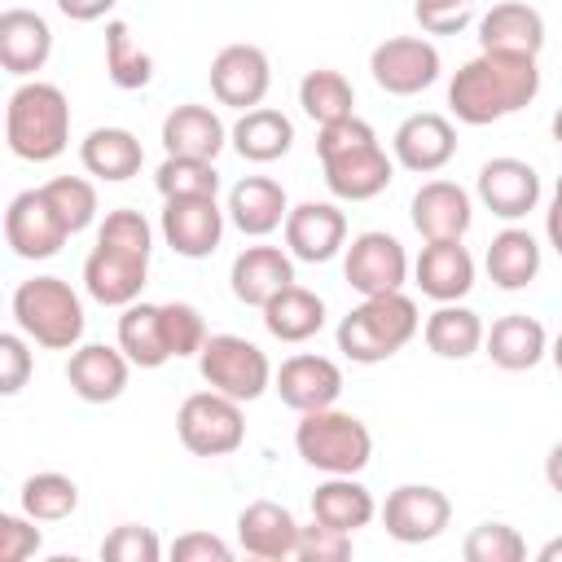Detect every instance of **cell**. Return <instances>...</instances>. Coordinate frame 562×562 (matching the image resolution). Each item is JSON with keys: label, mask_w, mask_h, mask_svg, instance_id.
<instances>
[{"label": "cell", "mask_w": 562, "mask_h": 562, "mask_svg": "<svg viewBox=\"0 0 562 562\" xmlns=\"http://www.w3.org/2000/svg\"><path fill=\"white\" fill-rule=\"evenodd\" d=\"M540 92V66L527 53H487L470 57L448 83V110L465 127H487L505 114H518Z\"/></svg>", "instance_id": "obj_1"}, {"label": "cell", "mask_w": 562, "mask_h": 562, "mask_svg": "<svg viewBox=\"0 0 562 562\" xmlns=\"http://www.w3.org/2000/svg\"><path fill=\"white\" fill-rule=\"evenodd\" d=\"M316 154H321V171H325L329 193L342 202H369L395 176V158H386L378 132L360 114L325 123L316 136Z\"/></svg>", "instance_id": "obj_2"}, {"label": "cell", "mask_w": 562, "mask_h": 562, "mask_svg": "<svg viewBox=\"0 0 562 562\" xmlns=\"http://www.w3.org/2000/svg\"><path fill=\"white\" fill-rule=\"evenodd\" d=\"M4 140L22 162H53L70 145V101L48 79H22L4 105Z\"/></svg>", "instance_id": "obj_3"}, {"label": "cell", "mask_w": 562, "mask_h": 562, "mask_svg": "<svg viewBox=\"0 0 562 562\" xmlns=\"http://www.w3.org/2000/svg\"><path fill=\"white\" fill-rule=\"evenodd\" d=\"M422 329V316H417V303L404 294V290H391V294H369L360 299L334 329L338 338V351L356 364H382L391 360L395 351H404Z\"/></svg>", "instance_id": "obj_4"}, {"label": "cell", "mask_w": 562, "mask_h": 562, "mask_svg": "<svg viewBox=\"0 0 562 562\" xmlns=\"http://www.w3.org/2000/svg\"><path fill=\"white\" fill-rule=\"evenodd\" d=\"M13 321L18 329L48 351H75L83 338V303L61 277H31L13 290Z\"/></svg>", "instance_id": "obj_5"}, {"label": "cell", "mask_w": 562, "mask_h": 562, "mask_svg": "<svg viewBox=\"0 0 562 562\" xmlns=\"http://www.w3.org/2000/svg\"><path fill=\"white\" fill-rule=\"evenodd\" d=\"M294 452L321 474H360L373 461V435L356 413L312 408V413H299Z\"/></svg>", "instance_id": "obj_6"}, {"label": "cell", "mask_w": 562, "mask_h": 562, "mask_svg": "<svg viewBox=\"0 0 562 562\" xmlns=\"http://www.w3.org/2000/svg\"><path fill=\"white\" fill-rule=\"evenodd\" d=\"M176 435L193 457H228L246 443L241 400L224 391H193L176 413Z\"/></svg>", "instance_id": "obj_7"}, {"label": "cell", "mask_w": 562, "mask_h": 562, "mask_svg": "<svg viewBox=\"0 0 562 562\" xmlns=\"http://www.w3.org/2000/svg\"><path fill=\"white\" fill-rule=\"evenodd\" d=\"M198 373L211 391H224L241 404L259 400L268 386H272V364L268 356L241 338V334H211L198 351Z\"/></svg>", "instance_id": "obj_8"}, {"label": "cell", "mask_w": 562, "mask_h": 562, "mask_svg": "<svg viewBox=\"0 0 562 562\" xmlns=\"http://www.w3.org/2000/svg\"><path fill=\"white\" fill-rule=\"evenodd\" d=\"M443 61L426 35H391L369 53V75L391 97H417L439 79Z\"/></svg>", "instance_id": "obj_9"}, {"label": "cell", "mask_w": 562, "mask_h": 562, "mask_svg": "<svg viewBox=\"0 0 562 562\" xmlns=\"http://www.w3.org/2000/svg\"><path fill=\"white\" fill-rule=\"evenodd\" d=\"M342 277H347V285L360 299L404 290V281H408V250H404V241L395 233H382V228L356 233L347 255H342Z\"/></svg>", "instance_id": "obj_10"}, {"label": "cell", "mask_w": 562, "mask_h": 562, "mask_svg": "<svg viewBox=\"0 0 562 562\" xmlns=\"http://www.w3.org/2000/svg\"><path fill=\"white\" fill-rule=\"evenodd\" d=\"M452 522V501L430 487V483H400L395 492H386L382 505V527L391 540L400 544H430L448 531Z\"/></svg>", "instance_id": "obj_11"}, {"label": "cell", "mask_w": 562, "mask_h": 562, "mask_svg": "<svg viewBox=\"0 0 562 562\" xmlns=\"http://www.w3.org/2000/svg\"><path fill=\"white\" fill-rule=\"evenodd\" d=\"M4 241L18 259H53L70 241V233L57 220V211L48 206L44 189H22L4 206Z\"/></svg>", "instance_id": "obj_12"}, {"label": "cell", "mask_w": 562, "mask_h": 562, "mask_svg": "<svg viewBox=\"0 0 562 562\" xmlns=\"http://www.w3.org/2000/svg\"><path fill=\"white\" fill-rule=\"evenodd\" d=\"M272 88V66L259 44H224L211 61V92L220 105L255 110Z\"/></svg>", "instance_id": "obj_13"}, {"label": "cell", "mask_w": 562, "mask_h": 562, "mask_svg": "<svg viewBox=\"0 0 562 562\" xmlns=\"http://www.w3.org/2000/svg\"><path fill=\"white\" fill-rule=\"evenodd\" d=\"M224 220L228 211H220L215 198H162L158 228L180 259H206L224 237Z\"/></svg>", "instance_id": "obj_14"}, {"label": "cell", "mask_w": 562, "mask_h": 562, "mask_svg": "<svg viewBox=\"0 0 562 562\" xmlns=\"http://www.w3.org/2000/svg\"><path fill=\"white\" fill-rule=\"evenodd\" d=\"M479 202L496 215V220H505V224H518L522 215H531L536 206H540V176H536V167L531 162H522V158H487L483 167H479Z\"/></svg>", "instance_id": "obj_15"}, {"label": "cell", "mask_w": 562, "mask_h": 562, "mask_svg": "<svg viewBox=\"0 0 562 562\" xmlns=\"http://www.w3.org/2000/svg\"><path fill=\"white\" fill-rule=\"evenodd\" d=\"M272 391H277L281 404L294 408V413L334 408L338 395H342V369H338L329 356L299 351V356L281 360V369L272 373Z\"/></svg>", "instance_id": "obj_16"}, {"label": "cell", "mask_w": 562, "mask_h": 562, "mask_svg": "<svg viewBox=\"0 0 562 562\" xmlns=\"http://www.w3.org/2000/svg\"><path fill=\"white\" fill-rule=\"evenodd\" d=\"M391 154H395V162L404 171L430 176V171H439V167L452 162V154H457V127H452V119H443L435 110L408 114L395 127V136H391Z\"/></svg>", "instance_id": "obj_17"}, {"label": "cell", "mask_w": 562, "mask_h": 562, "mask_svg": "<svg viewBox=\"0 0 562 562\" xmlns=\"http://www.w3.org/2000/svg\"><path fill=\"white\" fill-rule=\"evenodd\" d=\"M285 250L303 263H329L347 250V215L334 202H299L285 215Z\"/></svg>", "instance_id": "obj_18"}, {"label": "cell", "mask_w": 562, "mask_h": 562, "mask_svg": "<svg viewBox=\"0 0 562 562\" xmlns=\"http://www.w3.org/2000/svg\"><path fill=\"white\" fill-rule=\"evenodd\" d=\"M408 215L426 241H461L474 224V202L457 180H426L413 193Z\"/></svg>", "instance_id": "obj_19"}, {"label": "cell", "mask_w": 562, "mask_h": 562, "mask_svg": "<svg viewBox=\"0 0 562 562\" xmlns=\"http://www.w3.org/2000/svg\"><path fill=\"white\" fill-rule=\"evenodd\" d=\"M149 281V259L145 255H127L114 246H92V255L83 259V290L88 299H97L101 307H127L140 299Z\"/></svg>", "instance_id": "obj_20"}, {"label": "cell", "mask_w": 562, "mask_h": 562, "mask_svg": "<svg viewBox=\"0 0 562 562\" xmlns=\"http://www.w3.org/2000/svg\"><path fill=\"white\" fill-rule=\"evenodd\" d=\"M127 373H132V360L123 356V347H105V342H79L66 360V382L88 404L119 400L127 391Z\"/></svg>", "instance_id": "obj_21"}, {"label": "cell", "mask_w": 562, "mask_h": 562, "mask_svg": "<svg viewBox=\"0 0 562 562\" xmlns=\"http://www.w3.org/2000/svg\"><path fill=\"white\" fill-rule=\"evenodd\" d=\"M413 281L435 303H461L474 290V255L461 241H426L413 263Z\"/></svg>", "instance_id": "obj_22"}, {"label": "cell", "mask_w": 562, "mask_h": 562, "mask_svg": "<svg viewBox=\"0 0 562 562\" xmlns=\"http://www.w3.org/2000/svg\"><path fill=\"white\" fill-rule=\"evenodd\" d=\"M237 544L250 558L263 562H285L299 549V518L281 501H250L237 514Z\"/></svg>", "instance_id": "obj_23"}, {"label": "cell", "mask_w": 562, "mask_h": 562, "mask_svg": "<svg viewBox=\"0 0 562 562\" xmlns=\"http://www.w3.org/2000/svg\"><path fill=\"white\" fill-rule=\"evenodd\" d=\"M290 281H294V255L281 250V246H246L228 268L233 299L246 303V307H263Z\"/></svg>", "instance_id": "obj_24"}, {"label": "cell", "mask_w": 562, "mask_h": 562, "mask_svg": "<svg viewBox=\"0 0 562 562\" xmlns=\"http://www.w3.org/2000/svg\"><path fill=\"white\" fill-rule=\"evenodd\" d=\"M479 48L487 53H527L540 57L544 48V18L527 0H501L479 18Z\"/></svg>", "instance_id": "obj_25"}, {"label": "cell", "mask_w": 562, "mask_h": 562, "mask_svg": "<svg viewBox=\"0 0 562 562\" xmlns=\"http://www.w3.org/2000/svg\"><path fill=\"white\" fill-rule=\"evenodd\" d=\"M53 57V26L35 9L0 13V66L18 79H31Z\"/></svg>", "instance_id": "obj_26"}, {"label": "cell", "mask_w": 562, "mask_h": 562, "mask_svg": "<svg viewBox=\"0 0 562 562\" xmlns=\"http://www.w3.org/2000/svg\"><path fill=\"white\" fill-rule=\"evenodd\" d=\"M228 224L246 237H268L285 224L290 215V198L272 176H246L228 189Z\"/></svg>", "instance_id": "obj_27"}, {"label": "cell", "mask_w": 562, "mask_h": 562, "mask_svg": "<svg viewBox=\"0 0 562 562\" xmlns=\"http://www.w3.org/2000/svg\"><path fill=\"white\" fill-rule=\"evenodd\" d=\"M228 145V127L211 105L184 101L162 119V149L176 158H206L215 162V154Z\"/></svg>", "instance_id": "obj_28"}, {"label": "cell", "mask_w": 562, "mask_h": 562, "mask_svg": "<svg viewBox=\"0 0 562 562\" xmlns=\"http://www.w3.org/2000/svg\"><path fill=\"white\" fill-rule=\"evenodd\" d=\"M483 351L496 369L505 373H522V369H536L544 356H549V334L536 316L527 312H509L501 321H492L487 338H483Z\"/></svg>", "instance_id": "obj_29"}, {"label": "cell", "mask_w": 562, "mask_h": 562, "mask_svg": "<svg viewBox=\"0 0 562 562\" xmlns=\"http://www.w3.org/2000/svg\"><path fill=\"white\" fill-rule=\"evenodd\" d=\"M228 145L246 162H277L294 145V123L272 105H255V110H241V119L228 127Z\"/></svg>", "instance_id": "obj_30"}, {"label": "cell", "mask_w": 562, "mask_h": 562, "mask_svg": "<svg viewBox=\"0 0 562 562\" xmlns=\"http://www.w3.org/2000/svg\"><path fill=\"white\" fill-rule=\"evenodd\" d=\"M79 162L88 176L119 184V180H132L140 171L145 149L136 140V132H127V127H92L79 140Z\"/></svg>", "instance_id": "obj_31"}, {"label": "cell", "mask_w": 562, "mask_h": 562, "mask_svg": "<svg viewBox=\"0 0 562 562\" xmlns=\"http://www.w3.org/2000/svg\"><path fill=\"white\" fill-rule=\"evenodd\" d=\"M259 312H263V329L277 342H307L325 325V299L299 281H290L281 294H272Z\"/></svg>", "instance_id": "obj_32"}, {"label": "cell", "mask_w": 562, "mask_h": 562, "mask_svg": "<svg viewBox=\"0 0 562 562\" xmlns=\"http://www.w3.org/2000/svg\"><path fill=\"white\" fill-rule=\"evenodd\" d=\"M483 263H487V277L496 290H527L540 277V241L527 228L509 224L487 241Z\"/></svg>", "instance_id": "obj_33"}, {"label": "cell", "mask_w": 562, "mask_h": 562, "mask_svg": "<svg viewBox=\"0 0 562 562\" xmlns=\"http://www.w3.org/2000/svg\"><path fill=\"white\" fill-rule=\"evenodd\" d=\"M378 514L373 492L356 474H325V483L312 492V518L338 527V531H360Z\"/></svg>", "instance_id": "obj_34"}, {"label": "cell", "mask_w": 562, "mask_h": 562, "mask_svg": "<svg viewBox=\"0 0 562 562\" xmlns=\"http://www.w3.org/2000/svg\"><path fill=\"white\" fill-rule=\"evenodd\" d=\"M422 338H426V347H430L439 360H470V356L483 347L487 329H483V321H479L474 307L439 303V307L422 321Z\"/></svg>", "instance_id": "obj_35"}, {"label": "cell", "mask_w": 562, "mask_h": 562, "mask_svg": "<svg viewBox=\"0 0 562 562\" xmlns=\"http://www.w3.org/2000/svg\"><path fill=\"white\" fill-rule=\"evenodd\" d=\"M119 347L136 369H162L171 360L167 334H162V303H127L119 316Z\"/></svg>", "instance_id": "obj_36"}, {"label": "cell", "mask_w": 562, "mask_h": 562, "mask_svg": "<svg viewBox=\"0 0 562 562\" xmlns=\"http://www.w3.org/2000/svg\"><path fill=\"white\" fill-rule=\"evenodd\" d=\"M299 105L316 127H325V123H338V119L356 114V88L342 70L321 66V70H307L299 79Z\"/></svg>", "instance_id": "obj_37"}, {"label": "cell", "mask_w": 562, "mask_h": 562, "mask_svg": "<svg viewBox=\"0 0 562 562\" xmlns=\"http://www.w3.org/2000/svg\"><path fill=\"white\" fill-rule=\"evenodd\" d=\"M18 501H22V514H31L35 522H61L79 509V483L61 470H40L22 483Z\"/></svg>", "instance_id": "obj_38"}, {"label": "cell", "mask_w": 562, "mask_h": 562, "mask_svg": "<svg viewBox=\"0 0 562 562\" xmlns=\"http://www.w3.org/2000/svg\"><path fill=\"white\" fill-rule=\"evenodd\" d=\"M105 75L123 92H136L154 79V57L132 40V26L119 18L105 22Z\"/></svg>", "instance_id": "obj_39"}, {"label": "cell", "mask_w": 562, "mask_h": 562, "mask_svg": "<svg viewBox=\"0 0 562 562\" xmlns=\"http://www.w3.org/2000/svg\"><path fill=\"white\" fill-rule=\"evenodd\" d=\"M154 184L162 198H215L220 193V171L206 158H176L167 154L162 167L154 171Z\"/></svg>", "instance_id": "obj_40"}, {"label": "cell", "mask_w": 562, "mask_h": 562, "mask_svg": "<svg viewBox=\"0 0 562 562\" xmlns=\"http://www.w3.org/2000/svg\"><path fill=\"white\" fill-rule=\"evenodd\" d=\"M40 189H44L48 206L57 211V220L66 224L70 237L83 233V228L97 220V189H92V180H83V176H53V180L40 184Z\"/></svg>", "instance_id": "obj_41"}, {"label": "cell", "mask_w": 562, "mask_h": 562, "mask_svg": "<svg viewBox=\"0 0 562 562\" xmlns=\"http://www.w3.org/2000/svg\"><path fill=\"white\" fill-rule=\"evenodd\" d=\"M461 553H465V562H522L527 558V540L509 522H479L465 536Z\"/></svg>", "instance_id": "obj_42"}, {"label": "cell", "mask_w": 562, "mask_h": 562, "mask_svg": "<svg viewBox=\"0 0 562 562\" xmlns=\"http://www.w3.org/2000/svg\"><path fill=\"white\" fill-rule=\"evenodd\" d=\"M97 241L101 246H114V250H127V255H154V228H149V220L140 215V211H132V206H114V211H105V220H101V228H97Z\"/></svg>", "instance_id": "obj_43"}, {"label": "cell", "mask_w": 562, "mask_h": 562, "mask_svg": "<svg viewBox=\"0 0 562 562\" xmlns=\"http://www.w3.org/2000/svg\"><path fill=\"white\" fill-rule=\"evenodd\" d=\"M162 334H167L171 360H180V356H198V351H202V342L211 338V334H206L202 312H198L193 303H180V299L162 303Z\"/></svg>", "instance_id": "obj_44"}, {"label": "cell", "mask_w": 562, "mask_h": 562, "mask_svg": "<svg viewBox=\"0 0 562 562\" xmlns=\"http://www.w3.org/2000/svg\"><path fill=\"white\" fill-rule=\"evenodd\" d=\"M101 558L105 562H158L162 558V540L154 527L140 522H123L101 540Z\"/></svg>", "instance_id": "obj_45"}, {"label": "cell", "mask_w": 562, "mask_h": 562, "mask_svg": "<svg viewBox=\"0 0 562 562\" xmlns=\"http://www.w3.org/2000/svg\"><path fill=\"white\" fill-rule=\"evenodd\" d=\"M351 531H338L321 518H312V527H299V549L294 558L299 562H347L351 558Z\"/></svg>", "instance_id": "obj_46"}, {"label": "cell", "mask_w": 562, "mask_h": 562, "mask_svg": "<svg viewBox=\"0 0 562 562\" xmlns=\"http://www.w3.org/2000/svg\"><path fill=\"white\" fill-rule=\"evenodd\" d=\"M413 18L426 35H461L474 22V0H413Z\"/></svg>", "instance_id": "obj_47"}, {"label": "cell", "mask_w": 562, "mask_h": 562, "mask_svg": "<svg viewBox=\"0 0 562 562\" xmlns=\"http://www.w3.org/2000/svg\"><path fill=\"white\" fill-rule=\"evenodd\" d=\"M40 544H44V536L31 514H0V562L35 558Z\"/></svg>", "instance_id": "obj_48"}, {"label": "cell", "mask_w": 562, "mask_h": 562, "mask_svg": "<svg viewBox=\"0 0 562 562\" xmlns=\"http://www.w3.org/2000/svg\"><path fill=\"white\" fill-rule=\"evenodd\" d=\"M35 360H31V347H26V334H0V395H18L31 378Z\"/></svg>", "instance_id": "obj_49"}, {"label": "cell", "mask_w": 562, "mask_h": 562, "mask_svg": "<svg viewBox=\"0 0 562 562\" xmlns=\"http://www.w3.org/2000/svg\"><path fill=\"white\" fill-rule=\"evenodd\" d=\"M171 558L176 562H228L233 558V544H224L211 531H184V536L171 540Z\"/></svg>", "instance_id": "obj_50"}, {"label": "cell", "mask_w": 562, "mask_h": 562, "mask_svg": "<svg viewBox=\"0 0 562 562\" xmlns=\"http://www.w3.org/2000/svg\"><path fill=\"white\" fill-rule=\"evenodd\" d=\"M53 4H57V13L70 18V22H97V18H105L119 0H53Z\"/></svg>", "instance_id": "obj_51"}, {"label": "cell", "mask_w": 562, "mask_h": 562, "mask_svg": "<svg viewBox=\"0 0 562 562\" xmlns=\"http://www.w3.org/2000/svg\"><path fill=\"white\" fill-rule=\"evenodd\" d=\"M544 233H549V246L562 255V176H558L553 202H549V211H544Z\"/></svg>", "instance_id": "obj_52"}, {"label": "cell", "mask_w": 562, "mask_h": 562, "mask_svg": "<svg viewBox=\"0 0 562 562\" xmlns=\"http://www.w3.org/2000/svg\"><path fill=\"white\" fill-rule=\"evenodd\" d=\"M544 479H549V487L562 496V439L549 448V457H544Z\"/></svg>", "instance_id": "obj_53"}, {"label": "cell", "mask_w": 562, "mask_h": 562, "mask_svg": "<svg viewBox=\"0 0 562 562\" xmlns=\"http://www.w3.org/2000/svg\"><path fill=\"white\" fill-rule=\"evenodd\" d=\"M536 558H540V562H562V536H553V540H544V544L536 549Z\"/></svg>", "instance_id": "obj_54"}, {"label": "cell", "mask_w": 562, "mask_h": 562, "mask_svg": "<svg viewBox=\"0 0 562 562\" xmlns=\"http://www.w3.org/2000/svg\"><path fill=\"white\" fill-rule=\"evenodd\" d=\"M549 132H553V140H558V145H562V105H558V110H553V119H549Z\"/></svg>", "instance_id": "obj_55"}, {"label": "cell", "mask_w": 562, "mask_h": 562, "mask_svg": "<svg viewBox=\"0 0 562 562\" xmlns=\"http://www.w3.org/2000/svg\"><path fill=\"white\" fill-rule=\"evenodd\" d=\"M549 360H553V369H558V373H562V334H558V338H553V347H549Z\"/></svg>", "instance_id": "obj_56"}]
</instances>
